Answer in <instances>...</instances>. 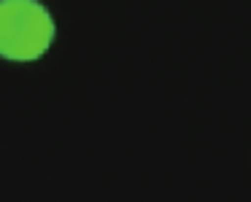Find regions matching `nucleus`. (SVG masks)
<instances>
[{
	"label": "nucleus",
	"instance_id": "1",
	"mask_svg": "<svg viewBox=\"0 0 251 202\" xmlns=\"http://www.w3.org/2000/svg\"><path fill=\"white\" fill-rule=\"evenodd\" d=\"M54 41V19L38 0H0V57L33 62Z\"/></svg>",
	"mask_w": 251,
	"mask_h": 202
}]
</instances>
